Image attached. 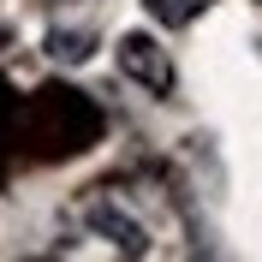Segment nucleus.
Instances as JSON below:
<instances>
[{
  "label": "nucleus",
  "mask_w": 262,
  "mask_h": 262,
  "mask_svg": "<svg viewBox=\"0 0 262 262\" xmlns=\"http://www.w3.org/2000/svg\"><path fill=\"white\" fill-rule=\"evenodd\" d=\"M114 60H119V72H125L131 83H143V90H155V96L173 90V60H167V48L149 30H125L119 48H114Z\"/></svg>",
  "instance_id": "1"
},
{
  "label": "nucleus",
  "mask_w": 262,
  "mask_h": 262,
  "mask_svg": "<svg viewBox=\"0 0 262 262\" xmlns=\"http://www.w3.org/2000/svg\"><path fill=\"white\" fill-rule=\"evenodd\" d=\"M90 227H96L101 238H114V250H125V256H143V250H149V232L137 227L119 203H107V196H101V203H90Z\"/></svg>",
  "instance_id": "2"
},
{
  "label": "nucleus",
  "mask_w": 262,
  "mask_h": 262,
  "mask_svg": "<svg viewBox=\"0 0 262 262\" xmlns=\"http://www.w3.org/2000/svg\"><path fill=\"white\" fill-rule=\"evenodd\" d=\"M48 54L66 60V66H83L90 54H96V36H90V30H54L48 36Z\"/></svg>",
  "instance_id": "3"
},
{
  "label": "nucleus",
  "mask_w": 262,
  "mask_h": 262,
  "mask_svg": "<svg viewBox=\"0 0 262 262\" xmlns=\"http://www.w3.org/2000/svg\"><path fill=\"white\" fill-rule=\"evenodd\" d=\"M143 6H149V18H155V24L179 30V24H191V18H196V6H203V0H143Z\"/></svg>",
  "instance_id": "4"
}]
</instances>
